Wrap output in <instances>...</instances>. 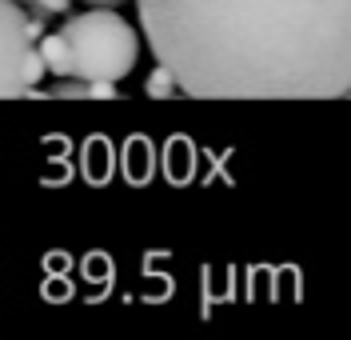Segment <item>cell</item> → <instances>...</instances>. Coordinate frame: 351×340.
Returning a JSON list of instances; mask_svg holds the SVG:
<instances>
[{
  "mask_svg": "<svg viewBox=\"0 0 351 340\" xmlns=\"http://www.w3.org/2000/svg\"><path fill=\"white\" fill-rule=\"evenodd\" d=\"M156 65L196 100L351 96V0H136Z\"/></svg>",
  "mask_w": 351,
  "mask_h": 340,
  "instance_id": "6da1fadb",
  "label": "cell"
},
{
  "mask_svg": "<svg viewBox=\"0 0 351 340\" xmlns=\"http://www.w3.org/2000/svg\"><path fill=\"white\" fill-rule=\"evenodd\" d=\"M60 36L72 48V72L80 80H124L140 60V32L116 8H92L64 16Z\"/></svg>",
  "mask_w": 351,
  "mask_h": 340,
  "instance_id": "7a4b0ae2",
  "label": "cell"
},
{
  "mask_svg": "<svg viewBox=\"0 0 351 340\" xmlns=\"http://www.w3.org/2000/svg\"><path fill=\"white\" fill-rule=\"evenodd\" d=\"M44 56L28 36V16L16 0H0V100L12 96H40Z\"/></svg>",
  "mask_w": 351,
  "mask_h": 340,
  "instance_id": "3957f363",
  "label": "cell"
},
{
  "mask_svg": "<svg viewBox=\"0 0 351 340\" xmlns=\"http://www.w3.org/2000/svg\"><path fill=\"white\" fill-rule=\"evenodd\" d=\"M36 48H40V56H44V68L52 72V76H76L72 72V48H68V41L60 36V32H44L40 41H36Z\"/></svg>",
  "mask_w": 351,
  "mask_h": 340,
  "instance_id": "277c9868",
  "label": "cell"
},
{
  "mask_svg": "<svg viewBox=\"0 0 351 340\" xmlns=\"http://www.w3.org/2000/svg\"><path fill=\"white\" fill-rule=\"evenodd\" d=\"M144 92H148L152 100H172L176 92H180V84H176V76H172V68L156 65L152 72H148V80H144Z\"/></svg>",
  "mask_w": 351,
  "mask_h": 340,
  "instance_id": "5b68a950",
  "label": "cell"
},
{
  "mask_svg": "<svg viewBox=\"0 0 351 340\" xmlns=\"http://www.w3.org/2000/svg\"><path fill=\"white\" fill-rule=\"evenodd\" d=\"M48 96H64V100H76V96H88V80L80 76H64V84L48 89Z\"/></svg>",
  "mask_w": 351,
  "mask_h": 340,
  "instance_id": "8992f818",
  "label": "cell"
},
{
  "mask_svg": "<svg viewBox=\"0 0 351 340\" xmlns=\"http://www.w3.org/2000/svg\"><path fill=\"white\" fill-rule=\"evenodd\" d=\"M88 96H96V100H116L120 89H116V80H88Z\"/></svg>",
  "mask_w": 351,
  "mask_h": 340,
  "instance_id": "52a82bcc",
  "label": "cell"
},
{
  "mask_svg": "<svg viewBox=\"0 0 351 340\" xmlns=\"http://www.w3.org/2000/svg\"><path fill=\"white\" fill-rule=\"evenodd\" d=\"M32 4H40L44 12H60V16L72 8V0H32Z\"/></svg>",
  "mask_w": 351,
  "mask_h": 340,
  "instance_id": "ba28073f",
  "label": "cell"
},
{
  "mask_svg": "<svg viewBox=\"0 0 351 340\" xmlns=\"http://www.w3.org/2000/svg\"><path fill=\"white\" fill-rule=\"evenodd\" d=\"M92 4H100V8H116V4H124V0H92Z\"/></svg>",
  "mask_w": 351,
  "mask_h": 340,
  "instance_id": "9c48e42d",
  "label": "cell"
},
{
  "mask_svg": "<svg viewBox=\"0 0 351 340\" xmlns=\"http://www.w3.org/2000/svg\"><path fill=\"white\" fill-rule=\"evenodd\" d=\"M16 4H32V0H16Z\"/></svg>",
  "mask_w": 351,
  "mask_h": 340,
  "instance_id": "30bf717a",
  "label": "cell"
}]
</instances>
